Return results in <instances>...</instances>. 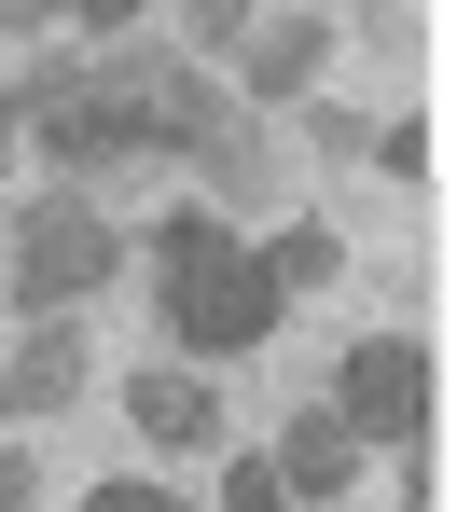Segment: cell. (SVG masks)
<instances>
[{"mask_svg":"<svg viewBox=\"0 0 457 512\" xmlns=\"http://www.w3.org/2000/svg\"><path fill=\"white\" fill-rule=\"evenodd\" d=\"M153 305H167L181 346H264L291 291L264 277V250L222 208H181V222H153Z\"/></svg>","mask_w":457,"mask_h":512,"instance_id":"obj_1","label":"cell"},{"mask_svg":"<svg viewBox=\"0 0 457 512\" xmlns=\"http://www.w3.org/2000/svg\"><path fill=\"white\" fill-rule=\"evenodd\" d=\"M167 70H181V56H139V42H125L111 70H42L14 111L42 125V153L70 180H97V167H125V153H167V125H153V111H167Z\"/></svg>","mask_w":457,"mask_h":512,"instance_id":"obj_2","label":"cell"},{"mask_svg":"<svg viewBox=\"0 0 457 512\" xmlns=\"http://www.w3.org/2000/svg\"><path fill=\"white\" fill-rule=\"evenodd\" d=\"M111 263H125V236L97 222V194H84V180H56V194L14 222V305H28V319H42V305H84Z\"/></svg>","mask_w":457,"mask_h":512,"instance_id":"obj_3","label":"cell"},{"mask_svg":"<svg viewBox=\"0 0 457 512\" xmlns=\"http://www.w3.org/2000/svg\"><path fill=\"white\" fill-rule=\"evenodd\" d=\"M153 125H167V153H194V167H208V194H222V208H264V194H277L264 125L208 84V70H167V111H153Z\"/></svg>","mask_w":457,"mask_h":512,"instance_id":"obj_4","label":"cell"},{"mask_svg":"<svg viewBox=\"0 0 457 512\" xmlns=\"http://www.w3.org/2000/svg\"><path fill=\"white\" fill-rule=\"evenodd\" d=\"M333 416L361 429V443H388V457H416L430 443V346H402V333L347 346V402Z\"/></svg>","mask_w":457,"mask_h":512,"instance_id":"obj_5","label":"cell"},{"mask_svg":"<svg viewBox=\"0 0 457 512\" xmlns=\"http://www.w3.org/2000/svg\"><path fill=\"white\" fill-rule=\"evenodd\" d=\"M56 402H84V319H28V346L0 360V416H56Z\"/></svg>","mask_w":457,"mask_h":512,"instance_id":"obj_6","label":"cell"},{"mask_svg":"<svg viewBox=\"0 0 457 512\" xmlns=\"http://www.w3.org/2000/svg\"><path fill=\"white\" fill-rule=\"evenodd\" d=\"M264 471L291 485V499H347V485H361V429L319 402V416H291V429H277V457H264Z\"/></svg>","mask_w":457,"mask_h":512,"instance_id":"obj_7","label":"cell"},{"mask_svg":"<svg viewBox=\"0 0 457 512\" xmlns=\"http://www.w3.org/2000/svg\"><path fill=\"white\" fill-rule=\"evenodd\" d=\"M319 56H333V28H319V14H250V28H236L250 97H305V84H319Z\"/></svg>","mask_w":457,"mask_h":512,"instance_id":"obj_8","label":"cell"},{"mask_svg":"<svg viewBox=\"0 0 457 512\" xmlns=\"http://www.w3.org/2000/svg\"><path fill=\"white\" fill-rule=\"evenodd\" d=\"M125 416H139V443H167V457H208V443H222V402H208V374H181V360L139 374Z\"/></svg>","mask_w":457,"mask_h":512,"instance_id":"obj_9","label":"cell"},{"mask_svg":"<svg viewBox=\"0 0 457 512\" xmlns=\"http://www.w3.org/2000/svg\"><path fill=\"white\" fill-rule=\"evenodd\" d=\"M264 277L277 291H319V277H347V236L333 222H291V236H264Z\"/></svg>","mask_w":457,"mask_h":512,"instance_id":"obj_10","label":"cell"},{"mask_svg":"<svg viewBox=\"0 0 457 512\" xmlns=\"http://www.w3.org/2000/svg\"><path fill=\"white\" fill-rule=\"evenodd\" d=\"M236 28H250V0H181V42H208V56H236Z\"/></svg>","mask_w":457,"mask_h":512,"instance_id":"obj_11","label":"cell"},{"mask_svg":"<svg viewBox=\"0 0 457 512\" xmlns=\"http://www.w3.org/2000/svg\"><path fill=\"white\" fill-rule=\"evenodd\" d=\"M222 512H291V485H277L264 457H236V471H222Z\"/></svg>","mask_w":457,"mask_h":512,"instance_id":"obj_12","label":"cell"},{"mask_svg":"<svg viewBox=\"0 0 457 512\" xmlns=\"http://www.w3.org/2000/svg\"><path fill=\"white\" fill-rule=\"evenodd\" d=\"M305 139H319V153H374V111H333V97H319V111H305Z\"/></svg>","mask_w":457,"mask_h":512,"instance_id":"obj_13","label":"cell"},{"mask_svg":"<svg viewBox=\"0 0 457 512\" xmlns=\"http://www.w3.org/2000/svg\"><path fill=\"white\" fill-rule=\"evenodd\" d=\"M56 14H70V28H97V42H125V28H139L153 0H56Z\"/></svg>","mask_w":457,"mask_h":512,"instance_id":"obj_14","label":"cell"},{"mask_svg":"<svg viewBox=\"0 0 457 512\" xmlns=\"http://www.w3.org/2000/svg\"><path fill=\"white\" fill-rule=\"evenodd\" d=\"M84 512H194V499H167V485H97Z\"/></svg>","mask_w":457,"mask_h":512,"instance_id":"obj_15","label":"cell"},{"mask_svg":"<svg viewBox=\"0 0 457 512\" xmlns=\"http://www.w3.org/2000/svg\"><path fill=\"white\" fill-rule=\"evenodd\" d=\"M28 499H42V471H28V457L0 443V512H28Z\"/></svg>","mask_w":457,"mask_h":512,"instance_id":"obj_16","label":"cell"},{"mask_svg":"<svg viewBox=\"0 0 457 512\" xmlns=\"http://www.w3.org/2000/svg\"><path fill=\"white\" fill-rule=\"evenodd\" d=\"M0 28H14V42H28V28H56V0H0Z\"/></svg>","mask_w":457,"mask_h":512,"instance_id":"obj_17","label":"cell"},{"mask_svg":"<svg viewBox=\"0 0 457 512\" xmlns=\"http://www.w3.org/2000/svg\"><path fill=\"white\" fill-rule=\"evenodd\" d=\"M14 125H28V111H14V84H0V167H14Z\"/></svg>","mask_w":457,"mask_h":512,"instance_id":"obj_18","label":"cell"}]
</instances>
